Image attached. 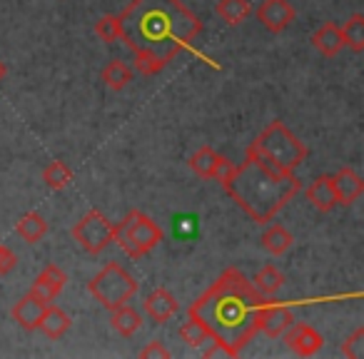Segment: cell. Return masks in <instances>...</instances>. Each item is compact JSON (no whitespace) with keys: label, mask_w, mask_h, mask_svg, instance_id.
<instances>
[{"label":"cell","mask_w":364,"mask_h":359,"mask_svg":"<svg viewBox=\"0 0 364 359\" xmlns=\"http://www.w3.org/2000/svg\"><path fill=\"white\" fill-rule=\"evenodd\" d=\"M264 297L237 267H228L193 304L190 317H198L220 337L242 352L245 344L259 332V307Z\"/></svg>","instance_id":"obj_2"},{"label":"cell","mask_w":364,"mask_h":359,"mask_svg":"<svg viewBox=\"0 0 364 359\" xmlns=\"http://www.w3.org/2000/svg\"><path fill=\"white\" fill-rule=\"evenodd\" d=\"M203 357L205 359H215V357H240V352L218 337V339H213V342H210L208 347L203 349Z\"/></svg>","instance_id":"obj_30"},{"label":"cell","mask_w":364,"mask_h":359,"mask_svg":"<svg viewBox=\"0 0 364 359\" xmlns=\"http://www.w3.org/2000/svg\"><path fill=\"white\" fill-rule=\"evenodd\" d=\"M250 282L255 284V289H257L262 297H272V294H277L279 289H282L284 274L279 272L274 264H264L262 269H257V274H255Z\"/></svg>","instance_id":"obj_21"},{"label":"cell","mask_w":364,"mask_h":359,"mask_svg":"<svg viewBox=\"0 0 364 359\" xmlns=\"http://www.w3.org/2000/svg\"><path fill=\"white\" fill-rule=\"evenodd\" d=\"M215 11H218L220 21H225L228 26H240L252 13V6H250V0H218Z\"/></svg>","instance_id":"obj_24"},{"label":"cell","mask_w":364,"mask_h":359,"mask_svg":"<svg viewBox=\"0 0 364 359\" xmlns=\"http://www.w3.org/2000/svg\"><path fill=\"white\" fill-rule=\"evenodd\" d=\"M18 267V254L8 245L0 242V274H11Z\"/></svg>","instance_id":"obj_32"},{"label":"cell","mask_w":364,"mask_h":359,"mask_svg":"<svg viewBox=\"0 0 364 359\" xmlns=\"http://www.w3.org/2000/svg\"><path fill=\"white\" fill-rule=\"evenodd\" d=\"M257 155H262L272 167H277L279 172H294L307 157V147L304 142H299L294 137V132L289 130L284 122L274 120L255 137V142H250Z\"/></svg>","instance_id":"obj_4"},{"label":"cell","mask_w":364,"mask_h":359,"mask_svg":"<svg viewBox=\"0 0 364 359\" xmlns=\"http://www.w3.org/2000/svg\"><path fill=\"white\" fill-rule=\"evenodd\" d=\"M292 322V309L284 307L277 299H264L259 307V332H264L267 337H282V332Z\"/></svg>","instance_id":"obj_10"},{"label":"cell","mask_w":364,"mask_h":359,"mask_svg":"<svg viewBox=\"0 0 364 359\" xmlns=\"http://www.w3.org/2000/svg\"><path fill=\"white\" fill-rule=\"evenodd\" d=\"M307 200L312 203V208L317 213H332L337 208V195H334V188H332V177L329 175H319L314 177L309 188L304 190Z\"/></svg>","instance_id":"obj_15"},{"label":"cell","mask_w":364,"mask_h":359,"mask_svg":"<svg viewBox=\"0 0 364 359\" xmlns=\"http://www.w3.org/2000/svg\"><path fill=\"white\" fill-rule=\"evenodd\" d=\"M112 232H115V225L95 208L82 215L73 227V237L87 254H100L112 242Z\"/></svg>","instance_id":"obj_7"},{"label":"cell","mask_w":364,"mask_h":359,"mask_svg":"<svg viewBox=\"0 0 364 359\" xmlns=\"http://www.w3.org/2000/svg\"><path fill=\"white\" fill-rule=\"evenodd\" d=\"M87 289H90V294L105 309H115V307H120V304L130 302L137 294V279L117 262H107L105 267L87 282Z\"/></svg>","instance_id":"obj_6"},{"label":"cell","mask_w":364,"mask_h":359,"mask_svg":"<svg viewBox=\"0 0 364 359\" xmlns=\"http://www.w3.org/2000/svg\"><path fill=\"white\" fill-rule=\"evenodd\" d=\"M117 21L120 41L142 75H157L203 33V23L180 0H132Z\"/></svg>","instance_id":"obj_1"},{"label":"cell","mask_w":364,"mask_h":359,"mask_svg":"<svg viewBox=\"0 0 364 359\" xmlns=\"http://www.w3.org/2000/svg\"><path fill=\"white\" fill-rule=\"evenodd\" d=\"M70 324H73V319H70V314H68L65 309H60V307H55V304L48 302L46 312H43V317H41V324H38V329H41L48 339H60L63 334L70 329Z\"/></svg>","instance_id":"obj_16"},{"label":"cell","mask_w":364,"mask_h":359,"mask_svg":"<svg viewBox=\"0 0 364 359\" xmlns=\"http://www.w3.org/2000/svg\"><path fill=\"white\" fill-rule=\"evenodd\" d=\"M255 16L269 33H282L292 26L297 13H294V6L289 0H262L257 11H255Z\"/></svg>","instance_id":"obj_8"},{"label":"cell","mask_w":364,"mask_h":359,"mask_svg":"<svg viewBox=\"0 0 364 359\" xmlns=\"http://www.w3.org/2000/svg\"><path fill=\"white\" fill-rule=\"evenodd\" d=\"M232 172H235V162L230 160V157H225V155H220V160H218V165H215V175H213V180H218L220 185H225L232 177Z\"/></svg>","instance_id":"obj_31"},{"label":"cell","mask_w":364,"mask_h":359,"mask_svg":"<svg viewBox=\"0 0 364 359\" xmlns=\"http://www.w3.org/2000/svg\"><path fill=\"white\" fill-rule=\"evenodd\" d=\"M223 188L255 223L267 225L302 190V183L294 172H279L252 147H247L245 162L235 165L232 177Z\"/></svg>","instance_id":"obj_3"},{"label":"cell","mask_w":364,"mask_h":359,"mask_svg":"<svg viewBox=\"0 0 364 359\" xmlns=\"http://www.w3.org/2000/svg\"><path fill=\"white\" fill-rule=\"evenodd\" d=\"M332 177V188L337 195V205H354L364 195V183L362 177L352 170V167H339Z\"/></svg>","instance_id":"obj_11"},{"label":"cell","mask_w":364,"mask_h":359,"mask_svg":"<svg viewBox=\"0 0 364 359\" xmlns=\"http://www.w3.org/2000/svg\"><path fill=\"white\" fill-rule=\"evenodd\" d=\"M282 334H284L287 347L292 349L297 357H314L324 344V337L312 327V324H294L292 322Z\"/></svg>","instance_id":"obj_9"},{"label":"cell","mask_w":364,"mask_h":359,"mask_svg":"<svg viewBox=\"0 0 364 359\" xmlns=\"http://www.w3.org/2000/svg\"><path fill=\"white\" fill-rule=\"evenodd\" d=\"M339 352L347 359H362L364 357V327H357L347 339L342 342V349Z\"/></svg>","instance_id":"obj_29"},{"label":"cell","mask_w":364,"mask_h":359,"mask_svg":"<svg viewBox=\"0 0 364 359\" xmlns=\"http://www.w3.org/2000/svg\"><path fill=\"white\" fill-rule=\"evenodd\" d=\"M218 160H220V152H215L213 147L203 145L198 152H193V157L188 160V165H190V170H193L195 175L205 177V180H213Z\"/></svg>","instance_id":"obj_25"},{"label":"cell","mask_w":364,"mask_h":359,"mask_svg":"<svg viewBox=\"0 0 364 359\" xmlns=\"http://www.w3.org/2000/svg\"><path fill=\"white\" fill-rule=\"evenodd\" d=\"M177 309H180V302H177L175 294L165 287L152 289L150 297L145 299V314L150 319H155L157 324L170 322V319L177 314Z\"/></svg>","instance_id":"obj_13"},{"label":"cell","mask_w":364,"mask_h":359,"mask_svg":"<svg viewBox=\"0 0 364 359\" xmlns=\"http://www.w3.org/2000/svg\"><path fill=\"white\" fill-rule=\"evenodd\" d=\"M46 307H48V302H43V299L36 297L33 292H28L26 297L18 299L16 307H13V319H16L26 332H36Z\"/></svg>","instance_id":"obj_14"},{"label":"cell","mask_w":364,"mask_h":359,"mask_svg":"<svg viewBox=\"0 0 364 359\" xmlns=\"http://www.w3.org/2000/svg\"><path fill=\"white\" fill-rule=\"evenodd\" d=\"M259 245H262L269 254H284L294 245V237L282 225H269L262 232V237H259Z\"/></svg>","instance_id":"obj_20"},{"label":"cell","mask_w":364,"mask_h":359,"mask_svg":"<svg viewBox=\"0 0 364 359\" xmlns=\"http://www.w3.org/2000/svg\"><path fill=\"white\" fill-rule=\"evenodd\" d=\"M95 36L100 38L102 43L120 41V21H117V16H102L100 21L95 23Z\"/></svg>","instance_id":"obj_28"},{"label":"cell","mask_w":364,"mask_h":359,"mask_svg":"<svg viewBox=\"0 0 364 359\" xmlns=\"http://www.w3.org/2000/svg\"><path fill=\"white\" fill-rule=\"evenodd\" d=\"M312 45L322 53L324 58H334L339 55V50L344 48L342 41V31H339L337 23H324L322 28L312 33Z\"/></svg>","instance_id":"obj_17"},{"label":"cell","mask_w":364,"mask_h":359,"mask_svg":"<svg viewBox=\"0 0 364 359\" xmlns=\"http://www.w3.org/2000/svg\"><path fill=\"white\" fill-rule=\"evenodd\" d=\"M16 232H18V237L26 240L28 245H38L48 235V223H46V218H43L41 213H36V210H33V213H26L21 220H18Z\"/></svg>","instance_id":"obj_19"},{"label":"cell","mask_w":364,"mask_h":359,"mask_svg":"<svg viewBox=\"0 0 364 359\" xmlns=\"http://www.w3.org/2000/svg\"><path fill=\"white\" fill-rule=\"evenodd\" d=\"M43 183H46L50 190H63L73 183V170L65 165V162L55 160L43 170Z\"/></svg>","instance_id":"obj_27"},{"label":"cell","mask_w":364,"mask_h":359,"mask_svg":"<svg viewBox=\"0 0 364 359\" xmlns=\"http://www.w3.org/2000/svg\"><path fill=\"white\" fill-rule=\"evenodd\" d=\"M110 324L115 327L117 334H122V337H132V334L142 327V314L125 302V304H120V307L110 309Z\"/></svg>","instance_id":"obj_18"},{"label":"cell","mask_w":364,"mask_h":359,"mask_svg":"<svg viewBox=\"0 0 364 359\" xmlns=\"http://www.w3.org/2000/svg\"><path fill=\"white\" fill-rule=\"evenodd\" d=\"M180 337L185 339V342L190 344V347H195V349H200V347H208L213 339H218L215 337V332L208 327L205 322H200L198 317H190L188 322L182 324L180 327Z\"/></svg>","instance_id":"obj_22"},{"label":"cell","mask_w":364,"mask_h":359,"mask_svg":"<svg viewBox=\"0 0 364 359\" xmlns=\"http://www.w3.org/2000/svg\"><path fill=\"white\" fill-rule=\"evenodd\" d=\"M102 82H105L110 90H125L127 85L132 82V70L127 63L122 60H110L100 73Z\"/></svg>","instance_id":"obj_23"},{"label":"cell","mask_w":364,"mask_h":359,"mask_svg":"<svg viewBox=\"0 0 364 359\" xmlns=\"http://www.w3.org/2000/svg\"><path fill=\"white\" fill-rule=\"evenodd\" d=\"M339 31H342L344 45L352 48L354 53L364 50V16L362 13H354V16L344 23V28H339Z\"/></svg>","instance_id":"obj_26"},{"label":"cell","mask_w":364,"mask_h":359,"mask_svg":"<svg viewBox=\"0 0 364 359\" xmlns=\"http://www.w3.org/2000/svg\"><path fill=\"white\" fill-rule=\"evenodd\" d=\"M3 77H6V65L0 63V80H3Z\"/></svg>","instance_id":"obj_34"},{"label":"cell","mask_w":364,"mask_h":359,"mask_svg":"<svg viewBox=\"0 0 364 359\" xmlns=\"http://www.w3.org/2000/svg\"><path fill=\"white\" fill-rule=\"evenodd\" d=\"M140 357L142 359H167V357H170V349H167L160 339H152L147 347L140 349Z\"/></svg>","instance_id":"obj_33"},{"label":"cell","mask_w":364,"mask_h":359,"mask_svg":"<svg viewBox=\"0 0 364 359\" xmlns=\"http://www.w3.org/2000/svg\"><path fill=\"white\" fill-rule=\"evenodd\" d=\"M65 284H68V274L63 272L58 264H46V267L41 269V274L36 277V282H33L31 292L36 294V297H41L43 302H53V299L63 292Z\"/></svg>","instance_id":"obj_12"},{"label":"cell","mask_w":364,"mask_h":359,"mask_svg":"<svg viewBox=\"0 0 364 359\" xmlns=\"http://www.w3.org/2000/svg\"><path fill=\"white\" fill-rule=\"evenodd\" d=\"M162 237L165 232L160 225L140 210H130L125 220L115 225V232H112V242H117V247L132 259H140L147 252H152L162 242Z\"/></svg>","instance_id":"obj_5"}]
</instances>
